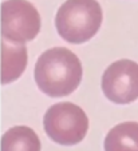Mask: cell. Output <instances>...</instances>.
Returning a JSON list of instances; mask_svg holds the SVG:
<instances>
[{
	"instance_id": "obj_7",
	"label": "cell",
	"mask_w": 138,
	"mask_h": 151,
	"mask_svg": "<svg viewBox=\"0 0 138 151\" xmlns=\"http://www.w3.org/2000/svg\"><path fill=\"white\" fill-rule=\"evenodd\" d=\"M42 145L38 134L27 126H15L1 137L0 151H40Z\"/></svg>"
},
{
	"instance_id": "obj_4",
	"label": "cell",
	"mask_w": 138,
	"mask_h": 151,
	"mask_svg": "<svg viewBox=\"0 0 138 151\" xmlns=\"http://www.w3.org/2000/svg\"><path fill=\"white\" fill-rule=\"evenodd\" d=\"M1 36L9 43L26 44L40 31V15L27 0H6L0 7Z\"/></svg>"
},
{
	"instance_id": "obj_1",
	"label": "cell",
	"mask_w": 138,
	"mask_h": 151,
	"mask_svg": "<svg viewBox=\"0 0 138 151\" xmlns=\"http://www.w3.org/2000/svg\"><path fill=\"white\" fill-rule=\"evenodd\" d=\"M82 63L72 51L55 47L39 56L34 70L38 87L51 98H62L72 94L81 84Z\"/></svg>"
},
{
	"instance_id": "obj_3",
	"label": "cell",
	"mask_w": 138,
	"mask_h": 151,
	"mask_svg": "<svg viewBox=\"0 0 138 151\" xmlns=\"http://www.w3.org/2000/svg\"><path fill=\"white\" fill-rule=\"evenodd\" d=\"M43 127L51 140L62 146H74L85 139L89 119L79 106L61 102L51 106L43 118Z\"/></svg>"
},
{
	"instance_id": "obj_2",
	"label": "cell",
	"mask_w": 138,
	"mask_h": 151,
	"mask_svg": "<svg viewBox=\"0 0 138 151\" xmlns=\"http://www.w3.org/2000/svg\"><path fill=\"white\" fill-rule=\"evenodd\" d=\"M102 8L97 0H66L56 12L59 36L71 44H82L95 36L102 24Z\"/></svg>"
},
{
	"instance_id": "obj_8",
	"label": "cell",
	"mask_w": 138,
	"mask_h": 151,
	"mask_svg": "<svg viewBox=\"0 0 138 151\" xmlns=\"http://www.w3.org/2000/svg\"><path fill=\"white\" fill-rule=\"evenodd\" d=\"M105 151H138V122H124L107 132Z\"/></svg>"
},
{
	"instance_id": "obj_5",
	"label": "cell",
	"mask_w": 138,
	"mask_h": 151,
	"mask_svg": "<svg viewBox=\"0 0 138 151\" xmlns=\"http://www.w3.org/2000/svg\"><path fill=\"white\" fill-rule=\"evenodd\" d=\"M105 96L117 104H129L138 99V63L121 59L111 63L102 75Z\"/></svg>"
},
{
	"instance_id": "obj_6",
	"label": "cell",
	"mask_w": 138,
	"mask_h": 151,
	"mask_svg": "<svg viewBox=\"0 0 138 151\" xmlns=\"http://www.w3.org/2000/svg\"><path fill=\"white\" fill-rule=\"evenodd\" d=\"M27 67V47L26 44L1 42V70L0 83L9 84L20 78Z\"/></svg>"
}]
</instances>
